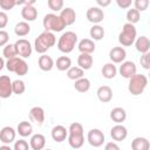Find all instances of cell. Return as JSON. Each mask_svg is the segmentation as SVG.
<instances>
[{"instance_id":"1f68e13d","label":"cell","mask_w":150,"mask_h":150,"mask_svg":"<svg viewBox=\"0 0 150 150\" xmlns=\"http://www.w3.org/2000/svg\"><path fill=\"white\" fill-rule=\"evenodd\" d=\"M90 38L93 39V41H100L104 38V28L100 25H93V27L89 30Z\"/></svg>"},{"instance_id":"cb8c5ba5","label":"cell","mask_w":150,"mask_h":150,"mask_svg":"<svg viewBox=\"0 0 150 150\" xmlns=\"http://www.w3.org/2000/svg\"><path fill=\"white\" fill-rule=\"evenodd\" d=\"M93 62H94V59L91 56V54H80L77 56V64L81 69L83 70H88L91 68L93 66Z\"/></svg>"},{"instance_id":"816d5d0a","label":"cell","mask_w":150,"mask_h":150,"mask_svg":"<svg viewBox=\"0 0 150 150\" xmlns=\"http://www.w3.org/2000/svg\"><path fill=\"white\" fill-rule=\"evenodd\" d=\"M0 107H1V105H0Z\"/></svg>"},{"instance_id":"60d3db41","label":"cell","mask_w":150,"mask_h":150,"mask_svg":"<svg viewBox=\"0 0 150 150\" xmlns=\"http://www.w3.org/2000/svg\"><path fill=\"white\" fill-rule=\"evenodd\" d=\"M139 62H141V66L144 68V69H150V53H145V54H142L141 55V59H139Z\"/></svg>"},{"instance_id":"603a6c76","label":"cell","mask_w":150,"mask_h":150,"mask_svg":"<svg viewBox=\"0 0 150 150\" xmlns=\"http://www.w3.org/2000/svg\"><path fill=\"white\" fill-rule=\"evenodd\" d=\"M38 64H39V68L41 70H43V71H50L53 69V67H54V60L52 59V56L46 55V54H42L39 57Z\"/></svg>"},{"instance_id":"ffe728a7","label":"cell","mask_w":150,"mask_h":150,"mask_svg":"<svg viewBox=\"0 0 150 150\" xmlns=\"http://www.w3.org/2000/svg\"><path fill=\"white\" fill-rule=\"evenodd\" d=\"M96 95H97V97L101 102L108 103L112 98V89L109 86H101V87H98V89L96 91Z\"/></svg>"},{"instance_id":"4fadbf2b","label":"cell","mask_w":150,"mask_h":150,"mask_svg":"<svg viewBox=\"0 0 150 150\" xmlns=\"http://www.w3.org/2000/svg\"><path fill=\"white\" fill-rule=\"evenodd\" d=\"M60 19L62 20L63 25L67 27V26H70L75 22L76 20V13L75 11L71 8V7H66V8H62V11L60 12Z\"/></svg>"},{"instance_id":"4dcf8cb0","label":"cell","mask_w":150,"mask_h":150,"mask_svg":"<svg viewBox=\"0 0 150 150\" xmlns=\"http://www.w3.org/2000/svg\"><path fill=\"white\" fill-rule=\"evenodd\" d=\"M74 88L79 93H87L90 89V81H89V79L81 77V79L76 80L75 83H74Z\"/></svg>"},{"instance_id":"f546056e","label":"cell","mask_w":150,"mask_h":150,"mask_svg":"<svg viewBox=\"0 0 150 150\" xmlns=\"http://www.w3.org/2000/svg\"><path fill=\"white\" fill-rule=\"evenodd\" d=\"M29 32H30V26L26 21H20L14 27V33L18 36H26L29 34Z\"/></svg>"},{"instance_id":"83f0119b","label":"cell","mask_w":150,"mask_h":150,"mask_svg":"<svg viewBox=\"0 0 150 150\" xmlns=\"http://www.w3.org/2000/svg\"><path fill=\"white\" fill-rule=\"evenodd\" d=\"M16 132L21 136V137H28L32 135L33 132V125L30 124V122L28 121H22L18 124L16 128Z\"/></svg>"},{"instance_id":"ba28073f","label":"cell","mask_w":150,"mask_h":150,"mask_svg":"<svg viewBox=\"0 0 150 150\" xmlns=\"http://www.w3.org/2000/svg\"><path fill=\"white\" fill-rule=\"evenodd\" d=\"M15 50H16V55L21 59H27L32 55V45L28 40L26 39H19L15 43H14Z\"/></svg>"},{"instance_id":"f1b7e54d","label":"cell","mask_w":150,"mask_h":150,"mask_svg":"<svg viewBox=\"0 0 150 150\" xmlns=\"http://www.w3.org/2000/svg\"><path fill=\"white\" fill-rule=\"evenodd\" d=\"M102 75L104 79H108V80H111L116 76L117 74V68L114 63L109 62V63H105L103 67H102V70H101Z\"/></svg>"},{"instance_id":"8d00e7d4","label":"cell","mask_w":150,"mask_h":150,"mask_svg":"<svg viewBox=\"0 0 150 150\" xmlns=\"http://www.w3.org/2000/svg\"><path fill=\"white\" fill-rule=\"evenodd\" d=\"M2 55L9 60V59H13V57H16V50H15V47H14V43H7L5 47H4V50H2Z\"/></svg>"},{"instance_id":"b9f144b4","label":"cell","mask_w":150,"mask_h":150,"mask_svg":"<svg viewBox=\"0 0 150 150\" xmlns=\"http://www.w3.org/2000/svg\"><path fill=\"white\" fill-rule=\"evenodd\" d=\"M16 6V0H0V7L4 11H9Z\"/></svg>"},{"instance_id":"74e56055","label":"cell","mask_w":150,"mask_h":150,"mask_svg":"<svg viewBox=\"0 0 150 150\" xmlns=\"http://www.w3.org/2000/svg\"><path fill=\"white\" fill-rule=\"evenodd\" d=\"M47 5H48L49 9H52L53 12H61L63 8V1L62 0H48Z\"/></svg>"},{"instance_id":"52a82bcc","label":"cell","mask_w":150,"mask_h":150,"mask_svg":"<svg viewBox=\"0 0 150 150\" xmlns=\"http://www.w3.org/2000/svg\"><path fill=\"white\" fill-rule=\"evenodd\" d=\"M5 66H6L8 71L15 73L19 76H23V75H26L28 73V64H27V62L23 59L19 57V56L7 60Z\"/></svg>"},{"instance_id":"ac0fdd59","label":"cell","mask_w":150,"mask_h":150,"mask_svg":"<svg viewBox=\"0 0 150 150\" xmlns=\"http://www.w3.org/2000/svg\"><path fill=\"white\" fill-rule=\"evenodd\" d=\"M50 135H52L53 141L61 143V142L66 141V138L68 137V129H66L63 125H55L52 129Z\"/></svg>"},{"instance_id":"d6a6232c","label":"cell","mask_w":150,"mask_h":150,"mask_svg":"<svg viewBox=\"0 0 150 150\" xmlns=\"http://www.w3.org/2000/svg\"><path fill=\"white\" fill-rule=\"evenodd\" d=\"M71 67V60L68 56H60L56 60V68L60 71H66Z\"/></svg>"},{"instance_id":"836d02e7","label":"cell","mask_w":150,"mask_h":150,"mask_svg":"<svg viewBox=\"0 0 150 150\" xmlns=\"http://www.w3.org/2000/svg\"><path fill=\"white\" fill-rule=\"evenodd\" d=\"M83 75H84V70L81 69L80 67H70L67 70V77L73 81H76V80L83 77Z\"/></svg>"},{"instance_id":"4316f807","label":"cell","mask_w":150,"mask_h":150,"mask_svg":"<svg viewBox=\"0 0 150 150\" xmlns=\"http://www.w3.org/2000/svg\"><path fill=\"white\" fill-rule=\"evenodd\" d=\"M131 149L132 150H149L150 142L145 137H136L131 142Z\"/></svg>"},{"instance_id":"2e32d148","label":"cell","mask_w":150,"mask_h":150,"mask_svg":"<svg viewBox=\"0 0 150 150\" xmlns=\"http://www.w3.org/2000/svg\"><path fill=\"white\" fill-rule=\"evenodd\" d=\"M110 136L114 141L116 142H121V141H124L128 136V130L124 125L122 124H116L111 128L110 130Z\"/></svg>"},{"instance_id":"ab89813d","label":"cell","mask_w":150,"mask_h":150,"mask_svg":"<svg viewBox=\"0 0 150 150\" xmlns=\"http://www.w3.org/2000/svg\"><path fill=\"white\" fill-rule=\"evenodd\" d=\"M134 6H135V9L138 11L139 13L145 11L149 6V1L148 0H135L134 1Z\"/></svg>"},{"instance_id":"f6af8a7d","label":"cell","mask_w":150,"mask_h":150,"mask_svg":"<svg viewBox=\"0 0 150 150\" xmlns=\"http://www.w3.org/2000/svg\"><path fill=\"white\" fill-rule=\"evenodd\" d=\"M116 4H117V6L120 7V8H129L130 6H131V4H132V1L131 0H116Z\"/></svg>"},{"instance_id":"5bb4252c","label":"cell","mask_w":150,"mask_h":150,"mask_svg":"<svg viewBox=\"0 0 150 150\" xmlns=\"http://www.w3.org/2000/svg\"><path fill=\"white\" fill-rule=\"evenodd\" d=\"M127 57V52L123 47H114L109 52V59L112 61L111 63H122Z\"/></svg>"},{"instance_id":"7a4b0ae2","label":"cell","mask_w":150,"mask_h":150,"mask_svg":"<svg viewBox=\"0 0 150 150\" xmlns=\"http://www.w3.org/2000/svg\"><path fill=\"white\" fill-rule=\"evenodd\" d=\"M56 42V38L54 33L52 32H42L34 41V48L36 53L39 54H45L49 48H52Z\"/></svg>"},{"instance_id":"8fae6325","label":"cell","mask_w":150,"mask_h":150,"mask_svg":"<svg viewBox=\"0 0 150 150\" xmlns=\"http://www.w3.org/2000/svg\"><path fill=\"white\" fill-rule=\"evenodd\" d=\"M13 94L12 91V80L7 75L0 76V97L8 98Z\"/></svg>"},{"instance_id":"c3c4849f","label":"cell","mask_w":150,"mask_h":150,"mask_svg":"<svg viewBox=\"0 0 150 150\" xmlns=\"http://www.w3.org/2000/svg\"><path fill=\"white\" fill-rule=\"evenodd\" d=\"M0 150H13L9 145H6V144H4V145H1L0 146Z\"/></svg>"},{"instance_id":"7c38bea8","label":"cell","mask_w":150,"mask_h":150,"mask_svg":"<svg viewBox=\"0 0 150 150\" xmlns=\"http://www.w3.org/2000/svg\"><path fill=\"white\" fill-rule=\"evenodd\" d=\"M137 73V67L132 61H124L120 66V74L124 79H130Z\"/></svg>"},{"instance_id":"7402d4cb","label":"cell","mask_w":150,"mask_h":150,"mask_svg":"<svg viewBox=\"0 0 150 150\" xmlns=\"http://www.w3.org/2000/svg\"><path fill=\"white\" fill-rule=\"evenodd\" d=\"M95 47L96 46L91 39H82L77 45V48L82 54H91L95 50Z\"/></svg>"},{"instance_id":"f907efd6","label":"cell","mask_w":150,"mask_h":150,"mask_svg":"<svg viewBox=\"0 0 150 150\" xmlns=\"http://www.w3.org/2000/svg\"><path fill=\"white\" fill-rule=\"evenodd\" d=\"M45 150H52V149H45Z\"/></svg>"},{"instance_id":"7bdbcfd3","label":"cell","mask_w":150,"mask_h":150,"mask_svg":"<svg viewBox=\"0 0 150 150\" xmlns=\"http://www.w3.org/2000/svg\"><path fill=\"white\" fill-rule=\"evenodd\" d=\"M9 41V34L4 30V29H0V47L2 46H6Z\"/></svg>"},{"instance_id":"681fc988","label":"cell","mask_w":150,"mask_h":150,"mask_svg":"<svg viewBox=\"0 0 150 150\" xmlns=\"http://www.w3.org/2000/svg\"><path fill=\"white\" fill-rule=\"evenodd\" d=\"M5 61H4V59L2 57H0V70H2L4 69V67H5Z\"/></svg>"},{"instance_id":"e0dca14e","label":"cell","mask_w":150,"mask_h":150,"mask_svg":"<svg viewBox=\"0 0 150 150\" xmlns=\"http://www.w3.org/2000/svg\"><path fill=\"white\" fill-rule=\"evenodd\" d=\"M29 118L38 125H42L45 122V110L41 107H33L29 110Z\"/></svg>"},{"instance_id":"3957f363","label":"cell","mask_w":150,"mask_h":150,"mask_svg":"<svg viewBox=\"0 0 150 150\" xmlns=\"http://www.w3.org/2000/svg\"><path fill=\"white\" fill-rule=\"evenodd\" d=\"M76 43H77V34L71 30H68L62 33V35L60 36L57 41V49L64 54H68L74 50Z\"/></svg>"},{"instance_id":"8992f818","label":"cell","mask_w":150,"mask_h":150,"mask_svg":"<svg viewBox=\"0 0 150 150\" xmlns=\"http://www.w3.org/2000/svg\"><path fill=\"white\" fill-rule=\"evenodd\" d=\"M42 25H43V28L47 32H61L63 30V28H66V26L63 25L62 20L60 19L59 15L54 14V13H48L43 16V20H42Z\"/></svg>"},{"instance_id":"9a60e30c","label":"cell","mask_w":150,"mask_h":150,"mask_svg":"<svg viewBox=\"0 0 150 150\" xmlns=\"http://www.w3.org/2000/svg\"><path fill=\"white\" fill-rule=\"evenodd\" d=\"M15 136H16V131L12 127L7 125L0 130V141L6 145L13 143L15 141Z\"/></svg>"},{"instance_id":"5b68a950","label":"cell","mask_w":150,"mask_h":150,"mask_svg":"<svg viewBox=\"0 0 150 150\" xmlns=\"http://www.w3.org/2000/svg\"><path fill=\"white\" fill-rule=\"evenodd\" d=\"M136 38H137V30L135 25L128 22L124 23L121 33L118 34V42L124 47H129L135 42Z\"/></svg>"},{"instance_id":"9c48e42d","label":"cell","mask_w":150,"mask_h":150,"mask_svg":"<svg viewBox=\"0 0 150 150\" xmlns=\"http://www.w3.org/2000/svg\"><path fill=\"white\" fill-rule=\"evenodd\" d=\"M87 139H88V143L94 146V148H98L101 146L104 141H105V137H104V134L100 130V129H90L88 131V135H87Z\"/></svg>"},{"instance_id":"7dc6e473","label":"cell","mask_w":150,"mask_h":150,"mask_svg":"<svg viewBox=\"0 0 150 150\" xmlns=\"http://www.w3.org/2000/svg\"><path fill=\"white\" fill-rule=\"evenodd\" d=\"M96 4L98 5L97 7H107V6H109L110 4H111V1L110 0H96Z\"/></svg>"},{"instance_id":"f35d334b","label":"cell","mask_w":150,"mask_h":150,"mask_svg":"<svg viewBox=\"0 0 150 150\" xmlns=\"http://www.w3.org/2000/svg\"><path fill=\"white\" fill-rule=\"evenodd\" d=\"M29 149H30V146H29L28 142L25 139H19V141L14 142L13 150H29Z\"/></svg>"},{"instance_id":"484cf974","label":"cell","mask_w":150,"mask_h":150,"mask_svg":"<svg viewBox=\"0 0 150 150\" xmlns=\"http://www.w3.org/2000/svg\"><path fill=\"white\" fill-rule=\"evenodd\" d=\"M21 16L25 21H34L38 18V9L34 6H23L21 8Z\"/></svg>"},{"instance_id":"bcb514c9","label":"cell","mask_w":150,"mask_h":150,"mask_svg":"<svg viewBox=\"0 0 150 150\" xmlns=\"http://www.w3.org/2000/svg\"><path fill=\"white\" fill-rule=\"evenodd\" d=\"M104 150H120V146L115 142H108L104 145Z\"/></svg>"},{"instance_id":"ee69618b","label":"cell","mask_w":150,"mask_h":150,"mask_svg":"<svg viewBox=\"0 0 150 150\" xmlns=\"http://www.w3.org/2000/svg\"><path fill=\"white\" fill-rule=\"evenodd\" d=\"M8 23V15L6 14V12L0 11V29L5 28Z\"/></svg>"},{"instance_id":"6da1fadb","label":"cell","mask_w":150,"mask_h":150,"mask_svg":"<svg viewBox=\"0 0 150 150\" xmlns=\"http://www.w3.org/2000/svg\"><path fill=\"white\" fill-rule=\"evenodd\" d=\"M68 143L73 149H80L84 143L83 127L79 122H73L68 129Z\"/></svg>"},{"instance_id":"d4e9b609","label":"cell","mask_w":150,"mask_h":150,"mask_svg":"<svg viewBox=\"0 0 150 150\" xmlns=\"http://www.w3.org/2000/svg\"><path fill=\"white\" fill-rule=\"evenodd\" d=\"M110 118L115 123L121 124L127 118V111L123 108H121V107H116V108L111 109V111H110Z\"/></svg>"},{"instance_id":"d6986e66","label":"cell","mask_w":150,"mask_h":150,"mask_svg":"<svg viewBox=\"0 0 150 150\" xmlns=\"http://www.w3.org/2000/svg\"><path fill=\"white\" fill-rule=\"evenodd\" d=\"M46 145V137L42 134H34L29 139V146L33 150H43Z\"/></svg>"},{"instance_id":"30bf717a","label":"cell","mask_w":150,"mask_h":150,"mask_svg":"<svg viewBox=\"0 0 150 150\" xmlns=\"http://www.w3.org/2000/svg\"><path fill=\"white\" fill-rule=\"evenodd\" d=\"M86 16H87V19H88L89 22H91V23H94V25H98L100 22L103 21V19H104V13H103L102 8H100V7L96 6V7H90V8H88L87 12H86Z\"/></svg>"},{"instance_id":"e575fe53","label":"cell","mask_w":150,"mask_h":150,"mask_svg":"<svg viewBox=\"0 0 150 150\" xmlns=\"http://www.w3.org/2000/svg\"><path fill=\"white\" fill-rule=\"evenodd\" d=\"M26 90V84L22 80H14L12 81V91L13 94H16V95H21L23 94Z\"/></svg>"},{"instance_id":"d590c367","label":"cell","mask_w":150,"mask_h":150,"mask_svg":"<svg viewBox=\"0 0 150 150\" xmlns=\"http://www.w3.org/2000/svg\"><path fill=\"white\" fill-rule=\"evenodd\" d=\"M141 19V13L138 11H136L135 8H131V9H128L127 12V20H128V23H131V25H135Z\"/></svg>"},{"instance_id":"277c9868","label":"cell","mask_w":150,"mask_h":150,"mask_svg":"<svg viewBox=\"0 0 150 150\" xmlns=\"http://www.w3.org/2000/svg\"><path fill=\"white\" fill-rule=\"evenodd\" d=\"M148 86V77L144 74H135L129 79V84H128V90L131 95L138 96L143 94Z\"/></svg>"},{"instance_id":"44dd1931","label":"cell","mask_w":150,"mask_h":150,"mask_svg":"<svg viewBox=\"0 0 150 150\" xmlns=\"http://www.w3.org/2000/svg\"><path fill=\"white\" fill-rule=\"evenodd\" d=\"M135 47H136V50L139 52L141 54H145V53H149V49H150V41L149 39L145 36V35H142L139 38H136L135 40Z\"/></svg>"}]
</instances>
